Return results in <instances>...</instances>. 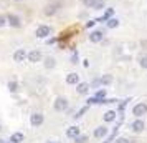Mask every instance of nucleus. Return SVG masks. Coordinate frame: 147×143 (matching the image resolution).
<instances>
[{
    "mask_svg": "<svg viewBox=\"0 0 147 143\" xmlns=\"http://www.w3.org/2000/svg\"><path fill=\"white\" fill-rule=\"evenodd\" d=\"M15 2H22V0H15Z\"/></svg>",
    "mask_w": 147,
    "mask_h": 143,
    "instance_id": "obj_40",
    "label": "nucleus"
},
{
    "mask_svg": "<svg viewBox=\"0 0 147 143\" xmlns=\"http://www.w3.org/2000/svg\"><path fill=\"white\" fill-rule=\"evenodd\" d=\"M7 20H8V25H10L12 28H20L22 27V18L18 17V15L8 14L7 15Z\"/></svg>",
    "mask_w": 147,
    "mask_h": 143,
    "instance_id": "obj_11",
    "label": "nucleus"
},
{
    "mask_svg": "<svg viewBox=\"0 0 147 143\" xmlns=\"http://www.w3.org/2000/svg\"><path fill=\"white\" fill-rule=\"evenodd\" d=\"M107 135H109V128H107L106 125H101V127H98V128H94V131H93V136L96 138V140L106 138Z\"/></svg>",
    "mask_w": 147,
    "mask_h": 143,
    "instance_id": "obj_9",
    "label": "nucleus"
},
{
    "mask_svg": "<svg viewBox=\"0 0 147 143\" xmlns=\"http://www.w3.org/2000/svg\"><path fill=\"white\" fill-rule=\"evenodd\" d=\"M113 83V75H109V73H106V75H101V87H109Z\"/></svg>",
    "mask_w": 147,
    "mask_h": 143,
    "instance_id": "obj_19",
    "label": "nucleus"
},
{
    "mask_svg": "<svg viewBox=\"0 0 147 143\" xmlns=\"http://www.w3.org/2000/svg\"><path fill=\"white\" fill-rule=\"evenodd\" d=\"M80 135H81V128L78 125H73V127H68L66 128V136L71 138V140H74L76 136H80Z\"/></svg>",
    "mask_w": 147,
    "mask_h": 143,
    "instance_id": "obj_12",
    "label": "nucleus"
},
{
    "mask_svg": "<svg viewBox=\"0 0 147 143\" xmlns=\"http://www.w3.org/2000/svg\"><path fill=\"white\" fill-rule=\"evenodd\" d=\"M114 143H131V140L126 138V136H119V138H116V140H114Z\"/></svg>",
    "mask_w": 147,
    "mask_h": 143,
    "instance_id": "obj_34",
    "label": "nucleus"
},
{
    "mask_svg": "<svg viewBox=\"0 0 147 143\" xmlns=\"http://www.w3.org/2000/svg\"><path fill=\"white\" fill-rule=\"evenodd\" d=\"M51 34H53V28L50 27V25H38L36 30H35L36 38H43V40H47Z\"/></svg>",
    "mask_w": 147,
    "mask_h": 143,
    "instance_id": "obj_2",
    "label": "nucleus"
},
{
    "mask_svg": "<svg viewBox=\"0 0 147 143\" xmlns=\"http://www.w3.org/2000/svg\"><path fill=\"white\" fill-rule=\"evenodd\" d=\"M89 88H91V85L86 82H80L76 85V92L80 93V95H88L89 93Z\"/></svg>",
    "mask_w": 147,
    "mask_h": 143,
    "instance_id": "obj_15",
    "label": "nucleus"
},
{
    "mask_svg": "<svg viewBox=\"0 0 147 143\" xmlns=\"http://www.w3.org/2000/svg\"><path fill=\"white\" fill-rule=\"evenodd\" d=\"M5 143H12V142H5Z\"/></svg>",
    "mask_w": 147,
    "mask_h": 143,
    "instance_id": "obj_41",
    "label": "nucleus"
},
{
    "mask_svg": "<svg viewBox=\"0 0 147 143\" xmlns=\"http://www.w3.org/2000/svg\"><path fill=\"white\" fill-rule=\"evenodd\" d=\"M89 85H91L93 88H98V87H101V77H96V78H94V80L89 83Z\"/></svg>",
    "mask_w": 147,
    "mask_h": 143,
    "instance_id": "obj_32",
    "label": "nucleus"
},
{
    "mask_svg": "<svg viewBox=\"0 0 147 143\" xmlns=\"http://www.w3.org/2000/svg\"><path fill=\"white\" fill-rule=\"evenodd\" d=\"M68 107H69V103H68V98H65V96H58L53 102V108L56 112H66Z\"/></svg>",
    "mask_w": 147,
    "mask_h": 143,
    "instance_id": "obj_8",
    "label": "nucleus"
},
{
    "mask_svg": "<svg viewBox=\"0 0 147 143\" xmlns=\"http://www.w3.org/2000/svg\"><path fill=\"white\" fill-rule=\"evenodd\" d=\"M86 105H89V107H91V105H99V98H96V96H89V98H88L86 100Z\"/></svg>",
    "mask_w": 147,
    "mask_h": 143,
    "instance_id": "obj_31",
    "label": "nucleus"
},
{
    "mask_svg": "<svg viewBox=\"0 0 147 143\" xmlns=\"http://www.w3.org/2000/svg\"><path fill=\"white\" fill-rule=\"evenodd\" d=\"M43 123H45V115H43V113H40V112H35V113H32V115H30V125H32V127L38 128V127H41Z\"/></svg>",
    "mask_w": 147,
    "mask_h": 143,
    "instance_id": "obj_6",
    "label": "nucleus"
},
{
    "mask_svg": "<svg viewBox=\"0 0 147 143\" xmlns=\"http://www.w3.org/2000/svg\"><path fill=\"white\" fill-rule=\"evenodd\" d=\"M43 58V55H41L40 50H32V52H28V62H32V63H36V62H41Z\"/></svg>",
    "mask_w": 147,
    "mask_h": 143,
    "instance_id": "obj_14",
    "label": "nucleus"
},
{
    "mask_svg": "<svg viewBox=\"0 0 147 143\" xmlns=\"http://www.w3.org/2000/svg\"><path fill=\"white\" fill-rule=\"evenodd\" d=\"M0 130H2V123H0Z\"/></svg>",
    "mask_w": 147,
    "mask_h": 143,
    "instance_id": "obj_39",
    "label": "nucleus"
},
{
    "mask_svg": "<svg viewBox=\"0 0 147 143\" xmlns=\"http://www.w3.org/2000/svg\"><path fill=\"white\" fill-rule=\"evenodd\" d=\"M10 142H12V143H22V142H25V135H23L22 131H15V133H12V136H10Z\"/></svg>",
    "mask_w": 147,
    "mask_h": 143,
    "instance_id": "obj_17",
    "label": "nucleus"
},
{
    "mask_svg": "<svg viewBox=\"0 0 147 143\" xmlns=\"http://www.w3.org/2000/svg\"><path fill=\"white\" fill-rule=\"evenodd\" d=\"M7 88H8V92H10V93H17V92H18V88H20V87H18V83L15 82V80H12V82H8Z\"/></svg>",
    "mask_w": 147,
    "mask_h": 143,
    "instance_id": "obj_24",
    "label": "nucleus"
},
{
    "mask_svg": "<svg viewBox=\"0 0 147 143\" xmlns=\"http://www.w3.org/2000/svg\"><path fill=\"white\" fill-rule=\"evenodd\" d=\"M117 115H119L117 110H107L106 113L102 115V120H104V123H113V122H116V116Z\"/></svg>",
    "mask_w": 147,
    "mask_h": 143,
    "instance_id": "obj_13",
    "label": "nucleus"
},
{
    "mask_svg": "<svg viewBox=\"0 0 147 143\" xmlns=\"http://www.w3.org/2000/svg\"><path fill=\"white\" fill-rule=\"evenodd\" d=\"M69 62H71L73 65H78V63H80V53H78V50H73V53L69 57Z\"/></svg>",
    "mask_w": 147,
    "mask_h": 143,
    "instance_id": "obj_25",
    "label": "nucleus"
},
{
    "mask_svg": "<svg viewBox=\"0 0 147 143\" xmlns=\"http://www.w3.org/2000/svg\"><path fill=\"white\" fill-rule=\"evenodd\" d=\"M28 58V53L25 48H17L13 52V62H17V63H22V62H25Z\"/></svg>",
    "mask_w": 147,
    "mask_h": 143,
    "instance_id": "obj_10",
    "label": "nucleus"
},
{
    "mask_svg": "<svg viewBox=\"0 0 147 143\" xmlns=\"http://www.w3.org/2000/svg\"><path fill=\"white\" fill-rule=\"evenodd\" d=\"M0 143H5V140H2V138H0Z\"/></svg>",
    "mask_w": 147,
    "mask_h": 143,
    "instance_id": "obj_37",
    "label": "nucleus"
},
{
    "mask_svg": "<svg viewBox=\"0 0 147 143\" xmlns=\"http://www.w3.org/2000/svg\"><path fill=\"white\" fill-rule=\"evenodd\" d=\"M102 143H107V142H102Z\"/></svg>",
    "mask_w": 147,
    "mask_h": 143,
    "instance_id": "obj_42",
    "label": "nucleus"
},
{
    "mask_svg": "<svg viewBox=\"0 0 147 143\" xmlns=\"http://www.w3.org/2000/svg\"><path fill=\"white\" fill-rule=\"evenodd\" d=\"M81 2H83V5L86 8H94V5H96L98 0H81Z\"/></svg>",
    "mask_w": 147,
    "mask_h": 143,
    "instance_id": "obj_30",
    "label": "nucleus"
},
{
    "mask_svg": "<svg viewBox=\"0 0 147 143\" xmlns=\"http://www.w3.org/2000/svg\"><path fill=\"white\" fill-rule=\"evenodd\" d=\"M129 102H131V98H126V100H122V102L117 105V113H121V112H124L126 110V107L129 105Z\"/></svg>",
    "mask_w": 147,
    "mask_h": 143,
    "instance_id": "obj_27",
    "label": "nucleus"
},
{
    "mask_svg": "<svg viewBox=\"0 0 147 143\" xmlns=\"http://www.w3.org/2000/svg\"><path fill=\"white\" fill-rule=\"evenodd\" d=\"M43 65H45V68H48V70L55 68L56 67V60H55V57H47L45 62H43Z\"/></svg>",
    "mask_w": 147,
    "mask_h": 143,
    "instance_id": "obj_20",
    "label": "nucleus"
},
{
    "mask_svg": "<svg viewBox=\"0 0 147 143\" xmlns=\"http://www.w3.org/2000/svg\"><path fill=\"white\" fill-rule=\"evenodd\" d=\"M94 96H96V98H99V100L106 98V96H107V88H98L96 92H94Z\"/></svg>",
    "mask_w": 147,
    "mask_h": 143,
    "instance_id": "obj_23",
    "label": "nucleus"
},
{
    "mask_svg": "<svg viewBox=\"0 0 147 143\" xmlns=\"http://www.w3.org/2000/svg\"><path fill=\"white\" fill-rule=\"evenodd\" d=\"M114 14H116V8H114V7H106V8H104V12H102V15L98 17L96 20H98V23H104V25H106V22L109 20V18L116 17Z\"/></svg>",
    "mask_w": 147,
    "mask_h": 143,
    "instance_id": "obj_5",
    "label": "nucleus"
},
{
    "mask_svg": "<svg viewBox=\"0 0 147 143\" xmlns=\"http://www.w3.org/2000/svg\"><path fill=\"white\" fill-rule=\"evenodd\" d=\"M66 83L68 85H78L80 83V73H76V72H71V73H68L66 75Z\"/></svg>",
    "mask_w": 147,
    "mask_h": 143,
    "instance_id": "obj_16",
    "label": "nucleus"
},
{
    "mask_svg": "<svg viewBox=\"0 0 147 143\" xmlns=\"http://www.w3.org/2000/svg\"><path fill=\"white\" fill-rule=\"evenodd\" d=\"M104 37H106L104 35V28H93L89 32V35H88V38H89L91 43H102Z\"/></svg>",
    "mask_w": 147,
    "mask_h": 143,
    "instance_id": "obj_1",
    "label": "nucleus"
},
{
    "mask_svg": "<svg viewBox=\"0 0 147 143\" xmlns=\"http://www.w3.org/2000/svg\"><path fill=\"white\" fill-rule=\"evenodd\" d=\"M132 115L136 118H142L144 115H147V103L146 102H139L132 107Z\"/></svg>",
    "mask_w": 147,
    "mask_h": 143,
    "instance_id": "obj_3",
    "label": "nucleus"
},
{
    "mask_svg": "<svg viewBox=\"0 0 147 143\" xmlns=\"http://www.w3.org/2000/svg\"><path fill=\"white\" fill-rule=\"evenodd\" d=\"M121 20L117 18V17H113V18H109V20L106 22V28H109V30H114V28L119 27Z\"/></svg>",
    "mask_w": 147,
    "mask_h": 143,
    "instance_id": "obj_18",
    "label": "nucleus"
},
{
    "mask_svg": "<svg viewBox=\"0 0 147 143\" xmlns=\"http://www.w3.org/2000/svg\"><path fill=\"white\" fill-rule=\"evenodd\" d=\"M96 23H98V20H96V18H89V20H86V23H84V28H88V30H93V28L96 27Z\"/></svg>",
    "mask_w": 147,
    "mask_h": 143,
    "instance_id": "obj_28",
    "label": "nucleus"
},
{
    "mask_svg": "<svg viewBox=\"0 0 147 143\" xmlns=\"http://www.w3.org/2000/svg\"><path fill=\"white\" fill-rule=\"evenodd\" d=\"M129 128H131V131L132 133H142L144 130H146V122L142 120V118H136L134 122H131V125H129Z\"/></svg>",
    "mask_w": 147,
    "mask_h": 143,
    "instance_id": "obj_4",
    "label": "nucleus"
},
{
    "mask_svg": "<svg viewBox=\"0 0 147 143\" xmlns=\"http://www.w3.org/2000/svg\"><path fill=\"white\" fill-rule=\"evenodd\" d=\"M83 67H84V68L89 67V60H83Z\"/></svg>",
    "mask_w": 147,
    "mask_h": 143,
    "instance_id": "obj_36",
    "label": "nucleus"
},
{
    "mask_svg": "<svg viewBox=\"0 0 147 143\" xmlns=\"http://www.w3.org/2000/svg\"><path fill=\"white\" fill-rule=\"evenodd\" d=\"M88 110H89V105H84L83 108H80L78 112H76V113H74V115H73V118H74V120H80V118H81L83 115H84V113H86Z\"/></svg>",
    "mask_w": 147,
    "mask_h": 143,
    "instance_id": "obj_21",
    "label": "nucleus"
},
{
    "mask_svg": "<svg viewBox=\"0 0 147 143\" xmlns=\"http://www.w3.org/2000/svg\"><path fill=\"white\" fill-rule=\"evenodd\" d=\"M61 8V2H51V3H48L45 10H43V14L47 15V17H53V15L58 14V10Z\"/></svg>",
    "mask_w": 147,
    "mask_h": 143,
    "instance_id": "obj_7",
    "label": "nucleus"
},
{
    "mask_svg": "<svg viewBox=\"0 0 147 143\" xmlns=\"http://www.w3.org/2000/svg\"><path fill=\"white\" fill-rule=\"evenodd\" d=\"M137 62H139V67H140V68H144V70H147V53L139 55V58H137Z\"/></svg>",
    "mask_w": 147,
    "mask_h": 143,
    "instance_id": "obj_22",
    "label": "nucleus"
},
{
    "mask_svg": "<svg viewBox=\"0 0 147 143\" xmlns=\"http://www.w3.org/2000/svg\"><path fill=\"white\" fill-rule=\"evenodd\" d=\"M58 43V37H48L47 38V45H55Z\"/></svg>",
    "mask_w": 147,
    "mask_h": 143,
    "instance_id": "obj_33",
    "label": "nucleus"
},
{
    "mask_svg": "<svg viewBox=\"0 0 147 143\" xmlns=\"http://www.w3.org/2000/svg\"><path fill=\"white\" fill-rule=\"evenodd\" d=\"M53 143H61V142H53Z\"/></svg>",
    "mask_w": 147,
    "mask_h": 143,
    "instance_id": "obj_38",
    "label": "nucleus"
},
{
    "mask_svg": "<svg viewBox=\"0 0 147 143\" xmlns=\"http://www.w3.org/2000/svg\"><path fill=\"white\" fill-rule=\"evenodd\" d=\"M5 25H8L7 15H0V27H5Z\"/></svg>",
    "mask_w": 147,
    "mask_h": 143,
    "instance_id": "obj_35",
    "label": "nucleus"
},
{
    "mask_svg": "<svg viewBox=\"0 0 147 143\" xmlns=\"http://www.w3.org/2000/svg\"><path fill=\"white\" fill-rule=\"evenodd\" d=\"M88 140H89V136L81 133L80 136H76V138H74V143H88Z\"/></svg>",
    "mask_w": 147,
    "mask_h": 143,
    "instance_id": "obj_29",
    "label": "nucleus"
},
{
    "mask_svg": "<svg viewBox=\"0 0 147 143\" xmlns=\"http://www.w3.org/2000/svg\"><path fill=\"white\" fill-rule=\"evenodd\" d=\"M104 8H106V2H104V0H98L93 10H98V12H104Z\"/></svg>",
    "mask_w": 147,
    "mask_h": 143,
    "instance_id": "obj_26",
    "label": "nucleus"
}]
</instances>
